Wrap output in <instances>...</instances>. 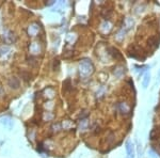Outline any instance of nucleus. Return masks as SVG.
Segmentation results:
<instances>
[{"instance_id":"f257e3e1","label":"nucleus","mask_w":160,"mask_h":158,"mask_svg":"<svg viewBox=\"0 0 160 158\" xmlns=\"http://www.w3.org/2000/svg\"><path fill=\"white\" fill-rule=\"evenodd\" d=\"M93 69H94L93 63L89 59H85V60H82L80 62V73L85 77H87L90 74L93 73Z\"/></svg>"},{"instance_id":"f03ea898","label":"nucleus","mask_w":160,"mask_h":158,"mask_svg":"<svg viewBox=\"0 0 160 158\" xmlns=\"http://www.w3.org/2000/svg\"><path fill=\"white\" fill-rule=\"evenodd\" d=\"M126 152H127V156L128 158H134V146L132 144L131 141H126Z\"/></svg>"},{"instance_id":"7ed1b4c3","label":"nucleus","mask_w":160,"mask_h":158,"mask_svg":"<svg viewBox=\"0 0 160 158\" xmlns=\"http://www.w3.org/2000/svg\"><path fill=\"white\" fill-rule=\"evenodd\" d=\"M117 107H119V110L121 113H123V114H128V113L130 112V108L129 106H128L126 103H120L119 105H117Z\"/></svg>"},{"instance_id":"20e7f679","label":"nucleus","mask_w":160,"mask_h":158,"mask_svg":"<svg viewBox=\"0 0 160 158\" xmlns=\"http://www.w3.org/2000/svg\"><path fill=\"white\" fill-rule=\"evenodd\" d=\"M109 51H110L109 54H110L114 59H117V60H122V58H123V57H122V54L117 49V48L110 47L109 48Z\"/></svg>"},{"instance_id":"39448f33","label":"nucleus","mask_w":160,"mask_h":158,"mask_svg":"<svg viewBox=\"0 0 160 158\" xmlns=\"http://www.w3.org/2000/svg\"><path fill=\"white\" fill-rule=\"evenodd\" d=\"M125 67L123 66H117L114 68V75L117 76V77L121 78L122 76H124V74H125Z\"/></svg>"},{"instance_id":"423d86ee","label":"nucleus","mask_w":160,"mask_h":158,"mask_svg":"<svg viewBox=\"0 0 160 158\" xmlns=\"http://www.w3.org/2000/svg\"><path fill=\"white\" fill-rule=\"evenodd\" d=\"M100 30H102L104 33L109 32V31L111 30V24L109 22H105L104 24L102 25V27H100Z\"/></svg>"},{"instance_id":"0eeeda50","label":"nucleus","mask_w":160,"mask_h":158,"mask_svg":"<svg viewBox=\"0 0 160 158\" xmlns=\"http://www.w3.org/2000/svg\"><path fill=\"white\" fill-rule=\"evenodd\" d=\"M149 80H151V74L146 73L144 75V77H143V80H142L143 88H147V86H148V83H149Z\"/></svg>"},{"instance_id":"6e6552de","label":"nucleus","mask_w":160,"mask_h":158,"mask_svg":"<svg viewBox=\"0 0 160 158\" xmlns=\"http://www.w3.org/2000/svg\"><path fill=\"white\" fill-rule=\"evenodd\" d=\"M134 19L132 18H130V17H127L125 19V31H127V30H129L130 28H131L132 26H134Z\"/></svg>"},{"instance_id":"1a4fd4ad","label":"nucleus","mask_w":160,"mask_h":158,"mask_svg":"<svg viewBox=\"0 0 160 158\" xmlns=\"http://www.w3.org/2000/svg\"><path fill=\"white\" fill-rule=\"evenodd\" d=\"M159 41H158V39H157V37H155V35H154V37H151V39L148 40V44L151 46H153L154 48H156V47H158V45H159Z\"/></svg>"},{"instance_id":"9d476101","label":"nucleus","mask_w":160,"mask_h":158,"mask_svg":"<svg viewBox=\"0 0 160 158\" xmlns=\"http://www.w3.org/2000/svg\"><path fill=\"white\" fill-rule=\"evenodd\" d=\"M148 153H149V155H151V157L156 158V155H155V153H154V151H153V149H151V151H149Z\"/></svg>"},{"instance_id":"9b49d317","label":"nucleus","mask_w":160,"mask_h":158,"mask_svg":"<svg viewBox=\"0 0 160 158\" xmlns=\"http://www.w3.org/2000/svg\"><path fill=\"white\" fill-rule=\"evenodd\" d=\"M157 76H158V78H160V71L158 72V75H157Z\"/></svg>"}]
</instances>
